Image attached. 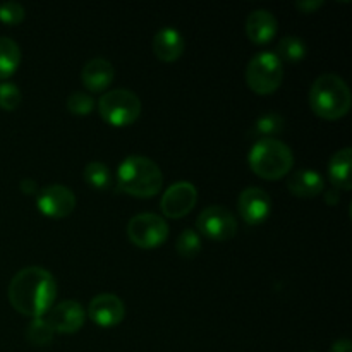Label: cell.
I'll list each match as a JSON object with an SVG mask.
<instances>
[{
    "instance_id": "24",
    "label": "cell",
    "mask_w": 352,
    "mask_h": 352,
    "mask_svg": "<svg viewBox=\"0 0 352 352\" xmlns=\"http://www.w3.org/2000/svg\"><path fill=\"white\" fill-rule=\"evenodd\" d=\"M175 251L182 258H195L201 251V237L196 230L184 229L175 241Z\"/></svg>"
},
{
    "instance_id": "13",
    "label": "cell",
    "mask_w": 352,
    "mask_h": 352,
    "mask_svg": "<svg viewBox=\"0 0 352 352\" xmlns=\"http://www.w3.org/2000/svg\"><path fill=\"white\" fill-rule=\"evenodd\" d=\"M88 316L103 329L119 325L126 316L124 301L116 294H98L88 306Z\"/></svg>"
},
{
    "instance_id": "9",
    "label": "cell",
    "mask_w": 352,
    "mask_h": 352,
    "mask_svg": "<svg viewBox=\"0 0 352 352\" xmlns=\"http://www.w3.org/2000/svg\"><path fill=\"white\" fill-rule=\"evenodd\" d=\"M198 201V189L192 182L179 181L174 182L167 191L164 192L160 201L162 213L167 219H182L188 215Z\"/></svg>"
},
{
    "instance_id": "7",
    "label": "cell",
    "mask_w": 352,
    "mask_h": 352,
    "mask_svg": "<svg viewBox=\"0 0 352 352\" xmlns=\"http://www.w3.org/2000/svg\"><path fill=\"white\" fill-rule=\"evenodd\" d=\"M127 237L141 250H155L168 239V223L157 213H138L127 223Z\"/></svg>"
},
{
    "instance_id": "31",
    "label": "cell",
    "mask_w": 352,
    "mask_h": 352,
    "mask_svg": "<svg viewBox=\"0 0 352 352\" xmlns=\"http://www.w3.org/2000/svg\"><path fill=\"white\" fill-rule=\"evenodd\" d=\"M325 199L329 205H336V203L340 201L339 191H337V189H330V191L325 192Z\"/></svg>"
},
{
    "instance_id": "12",
    "label": "cell",
    "mask_w": 352,
    "mask_h": 352,
    "mask_svg": "<svg viewBox=\"0 0 352 352\" xmlns=\"http://www.w3.org/2000/svg\"><path fill=\"white\" fill-rule=\"evenodd\" d=\"M45 316L55 333H76L82 329L86 322L85 308L72 299H65L54 305Z\"/></svg>"
},
{
    "instance_id": "6",
    "label": "cell",
    "mask_w": 352,
    "mask_h": 352,
    "mask_svg": "<svg viewBox=\"0 0 352 352\" xmlns=\"http://www.w3.org/2000/svg\"><path fill=\"white\" fill-rule=\"evenodd\" d=\"M284 79V64L275 52H261L250 60L246 67V82L258 95H270Z\"/></svg>"
},
{
    "instance_id": "5",
    "label": "cell",
    "mask_w": 352,
    "mask_h": 352,
    "mask_svg": "<svg viewBox=\"0 0 352 352\" xmlns=\"http://www.w3.org/2000/svg\"><path fill=\"white\" fill-rule=\"evenodd\" d=\"M141 100L126 88L110 89L98 100V112L105 122L113 127H126L136 122L141 116Z\"/></svg>"
},
{
    "instance_id": "8",
    "label": "cell",
    "mask_w": 352,
    "mask_h": 352,
    "mask_svg": "<svg viewBox=\"0 0 352 352\" xmlns=\"http://www.w3.org/2000/svg\"><path fill=\"white\" fill-rule=\"evenodd\" d=\"M199 234L213 241H229L237 234V219L222 205L206 206L196 220Z\"/></svg>"
},
{
    "instance_id": "27",
    "label": "cell",
    "mask_w": 352,
    "mask_h": 352,
    "mask_svg": "<svg viewBox=\"0 0 352 352\" xmlns=\"http://www.w3.org/2000/svg\"><path fill=\"white\" fill-rule=\"evenodd\" d=\"M26 16L23 3L19 2H3L0 3V21L6 24H19Z\"/></svg>"
},
{
    "instance_id": "2",
    "label": "cell",
    "mask_w": 352,
    "mask_h": 352,
    "mask_svg": "<svg viewBox=\"0 0 352 352\" xmlns=\"http://www.w3.org/2000/svg\"><path fill=\"white\" fill-rule=\"evenodd\" d=\"M117 184L126 195L134 198H153L164 184V174L151 158L129 155L117 168Z\"/></svg>"
},
{
    "instance_id": "21",
    "label": "cell",
    "mask_w": 352,
    "mask_h": 352,
    "mask_svg": "<svg viewBox=\"0 0 352 352\" xmlns=\"http://www.w3.org/2000/svg\"><path fill=\"white\" fill-rule=\"evenodd\" d=\"M54 329L48 323L47 316H41V318H33L31 323L28 325L26 330V339L31 346L45 347L54 340Z\"/></svg>"
},
{
    "instance_id": "18",
    "label": "cell",
    "mask_w": 352,
    "mask_h": 352,
    "mask_svg": "<svg viewBox=\"0 0 352 352\" xmlns=\"http://www.w3.org/2000/svg\"><path fill=\"white\" fill-rule=\"evenodd\" d=\"M351 164H352V148L346 146L336 151L329 160V179L337 189L349 191L352 188L351 179Z\"/></svg>"
},
{
    "instance_id": "4",
    "label": "cell",
    "mask_w": 352,
    "mask_h": 352,
    "mask_svg": "<svg viewBox=\"0 0 352 352\" xmlns=\"http://www.w3.org/2000/svg\"><path fill=\"white\" fill-rule=\"evenodd\" d=\"M250 167L258 177L267 181H278L291 172L294 165L292 150L277 138L258 140L248 155Z\"/></svg>"
},
{
    "instance_id": "17",
    "label": "cell",
    "mask_w": 352,
    "mask_h": 352,
    "mask_svg": "<svg viewBox=\"0 0 352 352\" xmlns=\"http://www.w3.org/2000/svg\"><path fill=\"white\" fill-rule=\"evenodd\" d=\"M287 188L298 198H315L325 189V181L320 172L311 168H299L287 179Z\"/></svg>"
},
{
    "instance_id": "15",
    "label": "cell",
    "mask_w": 352,
    "mask_h": 352,
    "mask_svg": "<svg viewBox=\"0 0 352 352\" xmlns=\"http://www.w3.org/2000/svg\"><path fill=\"white\" fill-rule=\"evenodd\" d=\"M278 24L274 14L267 9H256L250 12L246 19V34L253 43L267 45L277 34Z\"/></svg>"
},
{
    "instance_id": "29",
    "label": "cell",
    "mask_w": 352,
    "mask_h": 352,
    "mask_svg": "<svg viewBox=\"0 0 352 352\" xmlns=\"http://www.w3.org/2000/svg\"><path fill=\"white\" fill-rule=\"evenodd\" d=\"M330 352H352V342L349 339H339L332 344Z\"/></svg>"
},
{
    "instance_id": "16",
    "label": "cell",
    "mask_w": 352,
    "mask_h": 352,
    "mask_svg": "<svg viewBox=\"0 0 352 352\" xmlns=\"http://www.w3.org/2000/svg\"><path fill=\"white\" fill-rule=\"evenodd\" d=\"M184 48V36L181 34V31L172 26L162 28L153 38V52L162 62H175L182 55Z\"/></svg>"
},
{
    "instance_id": "30",
    "label": "cell",
    "mask_w": 352,
    "mask_h": 352,
    "mask_svg": "<svg viewBox=\"0 0 352 352\" xmlns=\"http://www.w3.org/2000/svg\"><path fill=\"white\" fill-rule=\"evenodd\" d=\"M19 188L24 195H34V192H38V186L33 179H23L19 184Z\"/></svg>"
},
{
    "instance_id": "11",
    "label": "cell",
    "mask_w": 352,
    "mask_h": 352,
    "mask_svg": "<svg viewBox=\"0 0 352 352\" xmlns=\"http://www.w3.org/2000/svg\"><path fill=\"white\" fill-rule=\"evenodd\" d=\"M237 210L244 222L250 226H258L270 217L272 198L265 189L251 186L244 189L237 198Z\"/></svg>"
},
{
    "instance_id": "26",
    "label": "cell",
    "mask_w": 352,
    "mask_h": 352,
    "mask_svg": "<svg viewBox=\"0 0 352 352\" xmlns=\"http://www.w3.org/2000/svg\"><path fill=\"white\" fill-rule=\"evenodd\" d=\"M21 100H23L21 89L14 82H0V109L7 110V112H12V110H16L19 107Z\"/></svg>"
},
{
    "instance_id": "1",
    "label": "cell",
    "mask_w": 352,
    "mask_h": 352,
    "mask_svg": "<svg viewBox=\"0 0 352 352\" xmlns=\"http://www.w3.org/2000/svg\"><path fill=\"white\" fill-rule=\"evenodd\" d=\"M9 302L17 313L41 318L50 311L57 298L54 275L41 267H26L17 272L9 284Z\"/></svg>"
},
{
    "instance_id": "10",
    "label": "cell",
    "mask_w": 352,
    "mask_h": 352,
    "mask_svg": "<svg viewBox=\"0 0 352 352\" xmlns=\"http://www.w3.org/2000/svg\"><path fill=\"white\" fill-rule=\"evenodd\" d=\"M36 206L45 217L50 219H65L76 208V195L62 184H52L38 192Z\"/></svg>"
},
{
    "instance_id": "20",
    "label": "cell",
    "mask_w": 352,
    "mask_h": 352,
    "mask_svg": "<svg viewBox=\"0 0 352 352\" xmlns=\"http://www.w3.org/2000/svg\"><path fill=\"white\" fill-rule=\"evenodd\" d=\"M308 54V47H306L305 40L299 36H292V34H287V36L282 38L277 45V55L282 62H299L306 57Z\"/></svg>"
},
{
    "instance_id": "3",
    "label": "cell",
    "mask_w": 352,
    "mask_h": 352,
    "mask_svg": "<svg viewBox=\"0 0 352 352\" xmlns=\"http://www.w3.org/2000/svg\"><path fill=\"white\" fill-rule=\"evenodd\" d=\"M352 95L347 82L337 74H322L309 89V107L325 120H337L351 110Z\"/></svg>"
},
{
    "instance_id": "28",
    "label": "cell",
    "mask_w": 352,
    "mask_h": 352,
    "mask_svg": "<svg viewBox=\"0 0 352 352\" xmlns=\"http://www.w3.org/2000/svg\"><path fill=\"white\" fill-rule=\"evenodd\" d=\"M322 6L323 0H299V2H296V7L305 14L315 12V10H318Z\"/></svg>"
},
{
    "instance_id": "14",
    "label": "cell",
    "mask_w": 352,
    "mask_h": 352,
    "mask_svg": "<svg viewBox=\"0 0 352 352\" xmlns=\"http://www.w3.org/2000/svg\"><path fill=\"white\" fill-rule=\"evenodd\" d=\"M116 78L112 62L103 57H95L85 64L81 71V81L89 91H103L109 88Z\"/></svg>"
},
{
    "instance_id": "22",
    "label": "cell",
    "mask_w": 352,
    "mask_h": 352,
    "mask_svg": "<svg viewBox=\"0 0 352 352\" xmlns=\"http://www.w3.org/2000/svg\"><path fill=\"white\" fill-rule=\"evenodd\" d=\"M85 181L88 182L91 188H95L96 191L109 189L110 184H112L110 168L107 167L103 162H89L85 167Z\"/></svg>"
},
{
    "instance_id": "25",
    "label": "cell",
    "mask_w": 352,
    "mask_h": 352,
    "mask_svg": "<svg viewBox=\"0 0 352 352\" xmlns=\"http://www.w3.org/2000/svg\"><path fill=\"white\" fill-rule=\"evenodd\" d=\"M65 107L72 116H88L93 112L95 107V100L91 95L85 91H74L67 96L65 100Z\"/></svg>"
},
{
    "instance_id": "32",
    "label": "cell",
    "mask_w": 352,
    "mask_h": 352,
    "mask_svg": "<svg viewBox=\"0 0 352 352\" xmlns=\"http://www.w3.org/2000/svg\"><path fill=\"white\" fill-rule=\"evenodd\" d=\"M309 352H315V351H309Z\"/></svg>"
},
{
    "instance_id": "19",
    "label": "cell",
    "mask_w": 352,
    "mask_h": 352,
    "mask_svg": "<svg viewBox=\"0 0 352 352\" xmlns=\"http://www.w3.org/2000/svg\"><path fill=\"white\" fill-rule=\"evenodd\" d=\"M21 64V48L12 38L0 36V79H7Z\"/></svg>"
},
{
    "instance_id": "23",
    "label": "cell",
    "mask_w": 352,
    "mask_h": 352,
    "mask_svg": "<svg viewBox=\"0 0 352 352\" xmlns=\"http://www.w3.org/2000/svg\"><path fill=\"white\" fill-rule=\"evenodd\" d=\"M284 124L285 120L280 113H275V112L263 113V116L258 117L256 122H254V133H256L258 136H261L260 140H265V138H274L277 136L278 133H282Z\"/></svg>"
}]
</instances>
